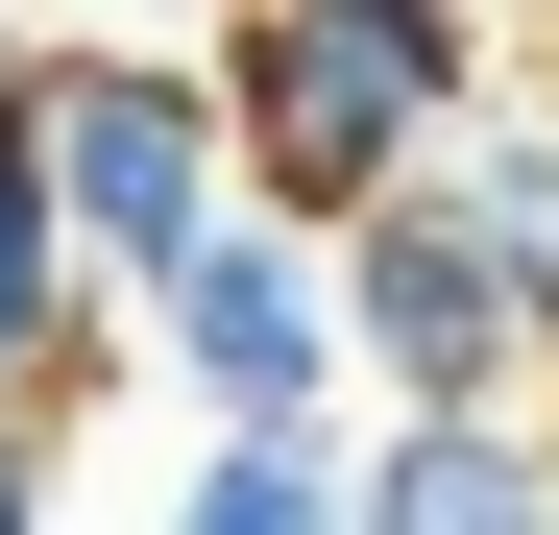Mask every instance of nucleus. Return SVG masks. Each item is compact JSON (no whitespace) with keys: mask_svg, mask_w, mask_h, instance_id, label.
<instances>
[{"mask_svg":"<svg viewBox=\"0 0 559 535\" xmlns=\"http://www.w3.org/2000/svg\"><path fill=\"white\" fill-rule=\"evenodd\" d=\"M219 170H243V219H293L341 243L365 195H414V170L487 122V25L462 0H219Z\"/></svg>","mask_w":559,"mask_h":535,"instance_id":"obj_1","label":"nucleus"},{"mask_svg":"<svg viewBox=\"0 0 559 535\" xmlns=\"http://www.w3.org/2000/svg\"><path fill=\"white\" fill-rule=\"evenodd\" d=\"M25 170H49V219L98 293H170L219 219H243V170H219V98L170 49H25Z\"/></svg>","mask_w":559,"mask_h":535,"instance_id":"obj_2","label":"nucleus"},{"mask_svg":"<svg viewBox=\"0 0 559 535\" xmlns=\"http://www.w3.org/2000/svg\"><path fill=\"white\" fill-rule=\"evenodd\" d=\"M317 293H341V366H390V414H511L535 390V341H511V268H487V219L438 195H365L341 243H317Z\"/></svg>","mask_w":559,"mask_h":535,"instance_id":"obj_3","label":"nucleus"},{"mask_svg":"<svg viewBox=\"0 0 559 535\" xmlns=\"http://www.w3.org/2000/svg\"><path fill=\"white\" fill-rule=\"evenodd\" d=\"M146 341H170V390H195V438H341V293H317L293 219H219L146 293Z\"/></svg>","mask_w":559,"mask_h":535,"instance_id":"obj_4","label":"nucleus"},{"mask_svg":"<svg viewBox=\"0 0 559 535\" xmlns=\"http://www.w3.org/2000/svg\"><path fill=\"white\" fill-rule=\"evenodd\" d=\"M341 535H559V438L535 414H390L341 463Z\"/></svg>","mask_w":559,"mask_h":535,"instance_id":"obj_5","label":"nucleus"},{"mask_svg":"<svg viewBox=\"0 0 559 535\" xmlns=\"http://www.w3.org/2000/svg\"><path fill=\"white\" fill-rule=\"evenodd\" d=\"M73 366H98V268H73L49 170L0 146V414H73Z\"/></svg>","mask_w":559,"mask_h":535,"instance_id":"obj_6","label":"nucleus"},{"mask_svg":"<svg viewBox=\"0 0 559 535\" xmlns=\"http://www.w3.org/2000/svg\"><path fill=\"white\" fill-rule=\"evenodd\" d=\"M170 535H341V438H195Z\"/></svg>","mask_w":559,"mask_h":535,"instance_id":"obj_7","label":"nucleus"},{"mask_svg":"<svg viewBox=\"0 0 559 535\" xmlns=\"http://www.w3.org/2000/svg\"><path fill=\"white\" fill-rule=\"evenodd\" d=\"M0 535H49V414H0Z\"/></svg>","mask_w":559,"mask_h":535,"instance_id":"obj_8","label":"nucleus"},{"mask_svg":"<svg viewBox=\"0 0 559 535\" xmlns=\"http://www.w3.org/2000/svg\"><path fill=\"white\" fill-rule=\"evenodd\" d=\"M0 146H25V25H0Z\"/></svg>","mask_w":559,"mask_h":535,"instance_id":"obj_9","label":"nucleus"}]
</instances>
